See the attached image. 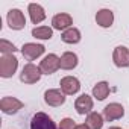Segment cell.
Returning a JSON list of instances; mask_svg holds the SVG:
<instances>
[{
	"instance_id": "obj_6",
	"label": "cell",
	"mask_w": 129,
	"mask_h": 129,
	"mask_svg": "<svg viewBox=\"0 0 129 129\" xmlns=\"http://www.w3.org/2000/svg\"><path fill=\"white\" fill-rule=\"evenodd\" d=\"M23 102L18 100L17 97H11V96H5L2 100H0V109L2 112L8 114V115H12V114H17L21 108H23Z\"/></svg>"
},
{
	"instance_id": "obj_12",
	"label": "cell",
	"mask_w": 129,
	"mask_h": 129,
	"mask_svg": "<svg viewBox=\"0 0 129 129\" xmlns=\"http://www.w3.org/2000/svg\"><path fill=\"white\" fill-rule=\"evenodd\" d=\"M93 106H94L93 97L88 96V94H81V96L75 100V109H76V112L81 114V115H85V114L88 115L90 112H93V111H91Z\"/></svg>"
},
{
	"instance_id": "obj_18",
	"label": "cell",
	"mask_w": 129,
	"mask_h": 129,
	"mask_svg": "<svg viewBox=\"0 0 129 129\" xmlns=\"http://www.w3.org/2000/svg\"><path fill=\"white\" fill-rule=\"evenodd\" d=\"M103 123H105V118L102 114L93 111L87 115V120H85V124L90 127V129H102L103 127Z\"/></svg>"
},
{
	"instance_id": "obj_4",
	"label": "cell",
	"mask_w": 129,
	"mask_h": 129,
	"mask_svg": "<svg viewBox=\"0 0 129 129\" xmlns=\"http://www.w3.org/2000/svg\"><path fill=\"white\" fill-rule=\"evenodd\" d=\"M6 21H8L9 29H12V30H21V29H24V26H26V17H24V14H23L20 9H17V8L8 11Z\"/></svg>"
},
{
	"instance_id": "obj_1",
	"label": "cell",
	"mask_w": 129,
	"mask_h": 129,
	"mask_svg": "<svg viewBox=\"0 0 129 129\" xmlns=\"http://www.w3.org/2000/svg\"><path fill=\"white\" fill-rule=\"evenodd\" d=\"M18 69V59L14 55H2L0 58V78L8 79L15 75Z\"/></svg>"
},
{
	"instance_id": "obj_13",
	"label": "cell",
	"mask_w": 129,
	"mask_h": 129,
	"mask_svg": "<svg viewBox=\"0 0 129 129\" xmlns=\"http://www.w3.org/2000/svg\"><path fill=\"white\" fill-rule=\"evenodd\" d=\"M44 102L49 105V106H61L66 102V94H64L61 90H56V88H52V90H47L44 93Z\"/></svg>"
},
{
	"instance_id": "obj_2",
	"label": "cell",
	"mask_w": 129,
	"mask_h": 129,
	"mask_svg": "<svg viewBox=\"0 0 129 129\" xmlns=\"http://www.w3.org/2000/svg\"><path fill=\"white\" fill-rule=\"evenodd\" d=\"M41 75H43V72H41L40 66H35V64H32V62H27L26 66L21 69L20 81L23 84H29V85L30 84H37L41 79Z\"/></svg>"
},
{
	"instance_id": "obj_20",
	"label": "cell",
	"mask_w": 129,
	"mask_h": 129,
	"mask_svg": "<svg viewBox=\"0 0 129 129\" xmlns=\"http://www.w3.org/2000/svg\"><path fill=\"white\" fill-rule=\"evenodd\" d=\"M32 37L37 40H50L53 37V29L49 26H38L32 29Z\"/></svg>"
},
{
	"instance_id": "obj_15",
	"label": "cell",
	"mask_w": 129,
	"mask_h": 129,
	"mask_svg": "<svg viewBox=\"0 0 129 129\" xmlns=\"http://www.w3.org/2000/svg\"><path fill=\"white\" fill-rule=\"evenodd\" d=\"M96 23L100 27H105V29L111 27L112 23H114V12L111 9H106V8L97 11V14H96Z\"/></svg>"
},
{
	"instance_id": "obj_9",
	"label": "cell",
	"mask_w": 129,
	"mask_h": 129,
	"mask_svg": "<svg viewBox=\"0 0 129 129\" xmlns=\"http://www.w3.org/2000/svg\"><path fill=\"white\" fill-rule=\"evenodd\" d=\"M124 115V108L121 103H117V102H112V103H108L105 108H103V118L106 121H114V120H118Z\"/></svg>"
},
{
	"instance_id": "obj_3",
	"label": "cell",
	"mask_w": 129,
	"mask_h": 129,
	"mask_svg": "<svg viewBox=\"0 0 129 129\" xmlns=\"http://www.w3.org/2000/svg\"><path fill=\"white\" fill-rule=\"evenodd\" d=\"M40 69L43 72V75H53L55 72H58L61 69V62H59V56L55 53H49L43 58V61L40 62Z\"/></svg>"
},
{
	"instance_id": "obj_14",
	"label": "cell",
	"mask_w": 129,
	"mask_h": 129,
	"mask_svg": "<svg viewBox=\"0 0 129 129\" xmlns=\"http://www.w3.org/2000/svg\"><path fill=\"white\" fill-rule=\"evenodd\" d=\"M27 11H29L30 21L34 24H40L41 21L46 20V11H44V8L41 5H38V3H29Z\"/></svg>"
},
{
	"instance_id": "obj_17",
	"label": "cell",
	"mask_w": 129,
	"mask_h": 129,
	"mask_svg": "<svg viewBox=\"0 0 129 129\" xmlns=\"http://www.w3.org/2000/svg\"><path fill=\"white\" fill-rule=\"evenodd\" d=\"M81 30L76 27H70L67 30H64L61 35V40L66 43V44H78L81 41Z\"/></svg>"
},
{
	"instance_id": "obj_11",
	"label": "cell",
	"mask_w": 129,
	"mask_h": 129,
	"mask_svg": "<svg viewBox=\"0 0 129 129\" xmlns=\"http://www.w3.org/2000/svg\"><path fill=\"white\" fill-rule=\"evenodd\" d=\"M72 24H73V18L67 12H59V14L53 15V18H52V27L56 29V30H62L64 32V30L73 27Z\"/></svg>"
},
{
	"instance_id": "obj_10",
	"label": "cell",
	"mask_w": 129,
	"mask_h": 129,
	"mask_svg": "<svg viewBox=\"0 0 129 129\" xmlns=\"http://www.w3.org/2000/svg\"><path fill=\"white\" fill-rule=\"evenodd\" d=\"M112 61L115 67L118 69H126L129 67V49L124 46H118L112 52Z\"/></svg>"
},
{
	"instance_id": "obj_19",
	"label": "cell",
	"mask_w": 129,
	"mask_h": 129,
	"mask_svg": "<svg viewBox=\"0 0 129 129\" xmlns=\"http://www.w3.org/2000/svg\"><path fill=\"white\" fill-rule=\"evenodd\" d=\"M108 96H109V84L108 82L102 81L93 87V97H96L97 100H105Z\"/></svg>"
},
{
	"instance_id": "obj_22",
	"label": "cell",
	"mask_w": 129,
	"mask_h": 129,
	"mask_svg": "<svg viewBox=\"0 0 129 129\" xmlns=\"http://www.w3.org/2000/svg\"><path fill=\"white\" fill-rule=\"evenodd\" d=\"M76 123H75V120L73 118H69V117H66V118H62L61 120V123H59V127L58 129H76Z\"/></svg>"
},
{
	"instance_id": "obj_8",
	"label": "cell",
	"mask_w": 129,
	"mask_h": 129,
	"mask_svg": "<svg viewBox=\"0 0 129 129\" xmlns=\"http://www.w3.org/2000/svg\"><path fill=\"white\" fill-rule=\"evenodd\" d=\"M20 50H21V55L27 61H35L37 58H40L44 53L46 47L43 44H38V43H26V44H23V47Z\"/></svg>"
},
{
	"instance_id": "obj_5",
	"label": "cell",
	"mask_w": 129,
	"mask_h": 129,
	"mask_svg": "<svg viewBox=\"0 0 129 129\" xmlns=\"http://www.w3.org/2000/svg\"><path fill=\"white\" fill-rule=\"evenodd\" d=\"M30 129H56V124L46 112H37L30 120Z\"/></svg>"
},
{
	"instance_id": "obj_23",
	"label": "cell",
	"mask_w": 129,
	"mask_h": 129,
	"mask_svg": "<svg viewBox=\"0 0 129 129\" xmlns=\"http://www.w3.org/2000/svg\"><path fill=\"white\" fill-rule=\"evenodd\" d=\"M76 129H90V127H88L85 123H82V124H78V126H76Z\"/></svg>"
},
{
	"instance_id": "obj_7",
	"label": "cell",
	"mask_w": 129,
	"mask_h": 129,
	"mask_svg": "<svg viewBox=\"0 0 129 129\" xmlns=\"http://www.w3.org/2000/svg\"><path fill=\"white\" fill-rule=\"evenodd\" d=\"M59 85H61V91L66 96H73V94L79 93V90H81V82L75 76H64L59 81Z\"/></svg>"
},
{
	"instance_id": "obj_21",
	"label": "cell",
	"mask_w": 129,
	"mask_h": 129,
	"mask_svg": "<svg viewBox=\"0 0 129 129\" xmlns=\"http://www.w3.org/2000/svg\"><path fill=\"white\" fill-rule=\"evenodd\" d=\"M17 50V47L8 41V40H0V52L2 55H14V52Z\"/></svg>"
},
{
	"instance_id": "obj_16",
	"label": "cell",
	"mask_w": 129,
	"mask_h": 129,
	"mask_svg": "<svg viewBox=\"0 0 129 129\" xmlns=\"http://www.w3.org/2000/svg\"><path fill=\"white\" fill-rule=\"evenodd\" d=\"M59 62H61V69L62 70H73L78 67V55L73 53V52H66L62 53L61 58H59Z\"/></svg>"
},
{
	"instance_id": "obj_24",
	"label": "cell",
	"mask_w": 129,
	"mask_h": 129,
	"mask_svg": "<svg viewBox=\"0 0 129 129\" xmlns=\"http://www.w3.org/2000/svg\"><path fill=\"white\" fill-rule=\"evenodd\" d=\"M109 129H121V127H118V126H112V127H109Z\"/></svg>"
}]
</instances>
